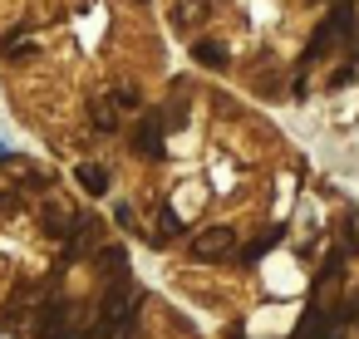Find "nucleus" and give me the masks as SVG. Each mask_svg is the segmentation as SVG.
Masks as SVG:
<instances>
[{
    "label": "nucleus",
    "instance_id": "obj_1",
    "mask_svg": "<svg viewBox=\"0 0 359 339\" xmlns=\"http://www.w3.org/2000/svg\"><path fill=\"white\" fill-rule=\"evenodd\" d=\"M35 339H74V314H69L65 300H55V305L40 310V319H35Z\"/></svg>",
    "mask_w": 359,
    "mask_h": 339
},
{
    "label": "nucleus",
    "instance_id": "obj_2",
    "mask_svg": "<svg viewBox=\"0 0 359 339\" xmlns=\"http://www.w3.org/2000/svg\"><path fill=\"white\" fill-rule=\"evenodd\" d=\"M163 118H143L138 128H133V153H143V158H163L168 153V143H163Z\"/></svg>",
    "mask_w": 359,
    "mask_h": 339
},
{
    "label": "nucleus",
    "instance_id": "obj_3",
    "mask_svg": "<svg viewBox=\"0 0 359 339\" xmlns=\"http://www.w3.org/2000/svg\"><path fill=\"white\" fill-rule=\"evenodd\" d=\"M231 246H236V231H231V226H212V231H202V236H197V246H192V251H197V261H222Z\"/></svg>",
    "mask_w": 359,
    "mask_h": 339
},
{
    "label": "nucleus",
    "instance_id": "obj_4",
    "mask_svg": "<svg viewBox=\"0 0 359 339\" xmlns=\"http://www.w3.org/2000/svg\"><path fill=\"white\" fill-rule=\"evenodd\" d=\"M74 182H79L89 197H104V192H109V172H104L99 162H79V167H74Z\"/></svg>",
    "mask_w": 359,
    "mask_h": 339
},
{
    "label": "nucleus",
    "instance_id": "obj_5",
    "mask_svg": "<svg viewBox=\"0 0 359 339\" xmlns=\"http://www.w3.org/2000/svg\"><path fill=\"white\" fill-rule=\"evenodd\" d=\"M192 60H197L202 69H226V50H222V45H212V40H202V45L192 50Z\"/></svg>",
    "mask_w": 359,
    "mask_h": 339
},
{
    "label": "nucleus",
    "instance_id": "obj_6",
    "mask_svg": "<svg viewBox=\"0 0 359 339\" xmlns=\"http://www.w3.org/2000/svg\"><path fill=\"white\" fill-rule=\"evenodd\" d=\"M89 113H94V128H99V133H118V113H114V104H109V99H94V104H89Z\"/></svg>",
    "mask_w": 359,
    "mask_h": 339
},
{
    "label": "nucleus",
    "instance_id": "obj_7",
    "mask_svg": "<svg viewBox=\"0 0 359 339\" xmlns=\"http://www.w3.org/2000/svg\"><path fill=\"white\" fill-rule=\"evenodd\" d=\"M99 265L109 270V280H114V275H128V251H123V246H104V251H99Z\"/></svg>",
    "mask_w": 359,
    "mask_h": 339
},
{
    "label": "nucleus",
    "instance_id": "obj_8",
    "mask_svg": "<svg viewBox=\"0 0 359 339\" xmlns=\"http://www.w3.org/2000/svg\"><path fill=\"white\" fill-rule=\"evenodd\" d=\"M207 6H212V0H177V11H172V25H177V30H187V25H192V20H197Z\"/></svg>",
    "mask_w": 359,
    "mask_h": 339
},
{
    "label": "nucleus",
    "instance_id": "obj_9",
    "mask_svg": "<svg viewBox=\"0 0 359 339\" xmlns=\"http://www.w3.org/2000/svg\"><path fill=\"white\" fill-rule=\"evenodd\" d=\"M45 226H50V231H60V236L74 226V216L65 212V202H50V207H45Z\"/></svg>",
    "mask_w": 359,
    "mask_h": 339
},
{
    "label": "nucleus",
    "instance_id": "obj_10",
    "mask_svg": "<svg viewBox=\"0 0 359 339\" xmlns=\"http://www.w3.org/2000/svg\"><path fill=\"white\" fill-rule=\"evenodd\" d=\"M114 109H138V89H114Z\"/></svg>",
    "mask_w": 359,
    "mask_h": 339
},
{
    "label": "nucleus",
    "instance_id": "obj_11",
    "mask_svg": "<svg viewBox=\"0 0 359 339\" xmlns=\"http://www.w3.org/2000/svg\"><path fill=\"white\" fill-rule=\"evenodd\" d=\"M276 236H280V231H266V236H261V241H251V246H246V261H256V256H266V251H271V241H276Z\"/></svg>",
    "mask_w": 359,
    "mask_h": 339
},
{
    "label": "nucleus",
    "instance_id": "obj_12",
    "mask_svg": "<svg viewBox=\"0 0 359 339\" xmlns=\"http://www.w3.org/2000/svg\"><path fill=\"white\" fill-rule=\"evenodd\" d=\"M158 231H163V236H177V231H182V216L163 212V216H158Z\"/></svg>",
    "mask_w": 359,
    "mask_h": 339
},
{
    "label": "nucleus",
    "instance_id": "obj_13",
    "mask_svg": "<svg viewBox=\"0 0 359 339\" xmlns=\"http://www.w3.org/2000/svg\"><path fill=\"white\" fill-rule=\"evenodd\" d=\"M0 212H20V197L15 192H0Z\"/></svg>",
    "mask_w": 359,
    "mask_h": 339
}]
</instances>
